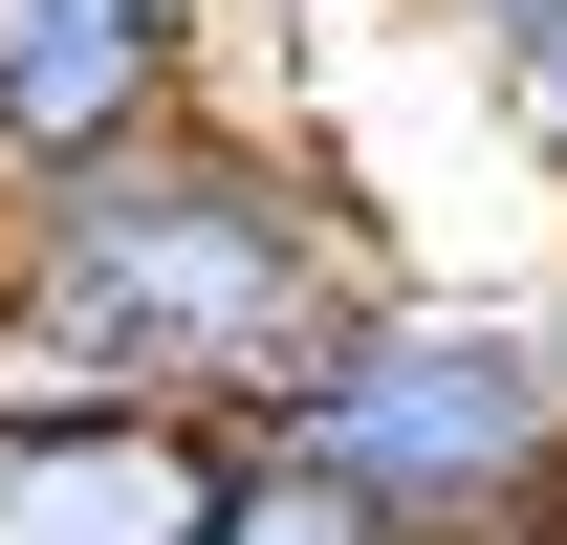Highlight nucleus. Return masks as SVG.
<instances>
[{"mask_svg":"<svg viewBox=\"0 0 567 545\" xmlns=\"http://www.w3.org/2000/svg\"><path fill=\"white\" fill-rule=\"evenodd\" d=\"M546 349H567V263H546Z\"/></svg>","mask_w":567,"mask_h":545,"instance_id":"obj_9","label":"nucleus"},{"mask_svg":"<svg viewBox=\"0 0 567 545\" xmlns=\"http://www.w3.org/2000/svg\"><path fill=\"white\" fill-rule=\"evenodd\" d=\"M502 132H524V175H546V197H567V0H546V22H524V44H502Z\"/></svg>","mask_w":567,"mask_h":545,"instance_id":"obj_6","label":"nucleus"},{"mask_svg":"<svg viewBox=\"0 0 567 545\" xmlns=\"http://www.w3.org/2000/svg\"><path fill=\"white\" fill-rule=\"evenodd\" d=\"M218 459L240 436L153 393H0V545H197Z\"/></svg>","mask_w":567,"mask_h":545,"instance_id":"obj_4","label":"nucleus"},{"mask_svg":"<svg viewBox=\"0 0 567 545\" xmlns=\"http://www.w3.org/2000/svg\"><path fill=\"white\" fill-rule=\"evenodd\" d=\"M240 22H328V0H240Z\"/></svg>","mask_w":567,"mask_h":545,"instance_id":"obj_8","label":"nucleus"},{"mask_svg":"<svg viewBox=\"0 0 567 545\" xmlns=\"http://www.w3.org/2000/svg\"><path fill=\"white\" fill-rule=\"evenodd\" d=\"M0 393H22V349H0Z\"/></svg>","mask_w":567,"mask_h":545,"instance_id":"obj_10","label":"nucleus"},{"mask_svg":"<svg viewBox=\"0 0 567 545\" xmlns=\"http://www.w3.org/2000/svg\"><path fill=\"white\" fill-rule=\"evenodd\" d=\"M436 44H458V66H502V44H524V22H546V0H415Z\"/></svg>","mask_w":567,"mask_h":545,"instance_id":"obj_7","label":"nucleus"},{"mask_svg":"<svg viewBox=\"0 0 567 545\" xmlns=\"http://www.w3.org/2000/svg\"><path fill=\"white\" fill-rule=\"evenodd\" d=\"M218 22L240 0H0V197L218 110Z\"/></svg>","mask_w":567,"mask_h":545,"instance_id":"obj_3","label":"nucleus"},{"mask_svg":"<svg viewBox=\"0 0 567 545\" xmlns=\"http://www.w3.org/2000/svg\"><path fill=\"white\" fill-rule=\"evenodd\" d=\"M240 436H284L306 480H350L393 545H567V349L502 284L393 263Z\"/></svg>","mask_w":567,"mask_h":545,"instance_id":"obj_2","label":"nucleus"},{"mask_svg":"<svg viewBox=\"0 0 567 545\" xmlns=\"http://www.w3.org/2000/svg\"><path fill=\"white\" fill-rule=\"evenodd\" d=\"M197 545H393V524H371L350 480H306L284 436H240V459H218V524H197Z\"/></svg>","mask_w":567,"mask_h":545,"instance_id":"obj_5","label":"nucleus"},{"mask_svg":"<svg viewBox=\"0 0 567 545\" xmlns=\"http://www.w3.org/2000/svg\"><path fill=\"white\" fill-rule=\"evenodd\" d=\"M371 284H393L371 197L306 132H262V110H175V132L66 153V175L0 197V349H22V393H153V414L240 436Z\"/></svg>","mask_w":567,"mask_h":545,"instance_id":"obj_1","label":"nucleus"}]
</instances>
